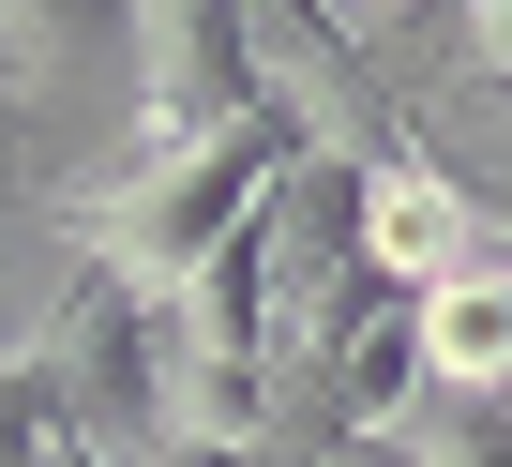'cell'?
<instances>
[{
	"label": "cell",
	"instance_id": "6da1fadb",
	"mask_svg": "<svg viewBox=\"0 0 512 467\" xmlns=\"http://www.w3.org/2000/svg\"><path fill=\"white\" fill-rule=\"evenodd\" d=\"M362 257H377V287H452V272H482L497 242H482V181H452V166H422V151H377V196H362Z\"/></svg>",
	"mask_w": 512,
	"mask_h": 467
},
{
	"label": "cell",
	"instance_id": "7a4b0ae2",
	"mask_svg": "<svg viewBox=\"0 0 512 467\" xmlns=\"http://www.w3.org/2000/svg\"><path fill=\"white\" fill-rule=\"evenodd\" d=\"M422 392H467V407L512 392V257L422 287Z\"/></svg>",
	"mask_w": 512,
	"mask_h": 467
}]
</instances>
